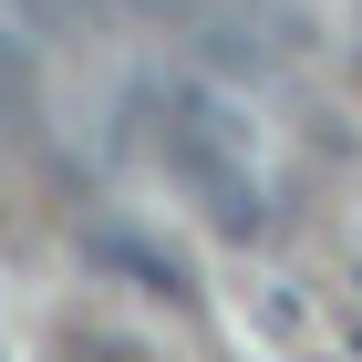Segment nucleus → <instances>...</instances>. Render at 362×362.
<instances>
[{"label": "nucleus", "instance_id": "obj_1", "mask_svg": "<svg viewBox=\"0 0 362 362\" xmlns=\"http://www.w3.org/2000/svg\"><path fill=\"white\" fill-rule=\"evenodd\" d=\"M166 135H176V166H187V187L207 197V218L218 228H259V176L238 166V145H249V124H228L207 93H166Z\"/></svg>", "mask_w": 362, "mask_h": 362}]
</instances>
